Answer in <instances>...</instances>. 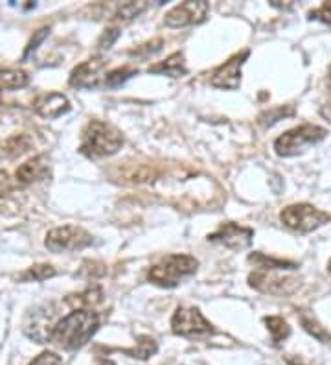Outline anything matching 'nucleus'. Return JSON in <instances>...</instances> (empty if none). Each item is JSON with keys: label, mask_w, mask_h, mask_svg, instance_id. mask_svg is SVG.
<instances>
[{"label": "nucleus", "mask_w": 331, "mask_h": 365, "mask_svg": "<svg viewBox=\"0 0 331 365\" xmlns=\"http://www.w3.org/2000/svg\"><path fill=\"white\" fill-rule=\"evenodd\" d=\"M98 327H100L98 314L88 308H80L59 321L53 330L52 341L65 351H75L83 347L96 334Z\"/></svg>", "instance_id": "nucleus-1"}, {"label": "nucleus", "mask_w": 331, "mask_h": 365, "mask_svg": "<svg viewBox=\"0 0 331 365\" xmlns=\"http://www.w3.org/2000/svg\"><path fill=\"white\" fill-rule=\"evenodd\" d=\"M122 144H124V137L115 125L102 120H93L88 122L83 130L80 150L83 155L98 159V157L115 155L122 148Z\"/></svg>", "instance_id": "nucleus-2"}, {"label": "nucleus", "mask_w": 331, "mask_h": 365, "mask_svg": "<svg viewBox=\"0 0 331 365\" xmlns=\"http://www.w3.org/2000/svg\"><path fill=\"white\" fill-rule=\"evenodd\" d=\"M197 267V259L191 255H169L162 262L151 267L147 279L160 288H175L181 284L182 279L194 275Z\"/></svg>", "instance_id": "nucleus-3"}, {"label": "nucleus", "mask_w": 331, "mask_h": 365, "mask_svg": "<svg viewBox=\"0 0 331 365\" xmlns=\"http://www.w3.org/2000/svg\"><path fill=\"white\" fill-rule=\"evenodd\" d=\"M61 310H59V304L48 301V303H43L39 307L31 308L28 312L26 319H24V325L22 330L24 334L30 339H33L36 343H48L52 341L53 330L58 327L61 317Z\"/></svg>", "instance_id": "nucleus-4"}, {"label": "nucleus", "mask_w": 331, "mask_h": 365, "mask_svg": "<svg viewBox=\"0 0 331 365\" xmlns=\"http://www.w3.org/2000/svg\"><path fill=\"white\" fill-rule=\"evenodd\" d=\"M326 130L320 125L304 124L295 130L285 131L274 140V150L280 157H295L298 153H304L309 146L320 143L326 137Z\"/></svg>", "instance_id": "nucleus-5"}, {"label": "nucleus", "mask_w": 331, "mask_h": 365, "mask_svg": "<svg viewBox=\"0 0 331 365\" xmlns=\"http://www.w3.org/2000/svg\"><path fill=\"white\" fill-rule=\"evenodd\" d=\"M280 220L291 231L311 232L330 222L331 214L324 212L313 205H308V203H298V205L285 207L280 212Z\"/></svg>", "instance_id": "nucleus-6"}, {"label": "nucleus", "mask_w": 331, "mask_h": 365, "mask_svg": "<svg viewBox=\"0 0 331 365\" xmlns=\"http://www.w3.org/2000/svg\"><path fill=\"white\" fill-rule=\"evenodd\" d=\"M44 244L52 253H68V251H80L88 247L93 244V236L78 225H63V227L52 229L46 235Z\"/></svg>", "instance_id": "nucleus-7"}, {"label": "nucleus", "mask_w": 331, "mask_h": 365, "mask_svg": "<svg viewBox=\"0 0 331 365\" xmlns=\"http://www.w3.org/2000/svg\"><path fill=\"white\" fill-rule=\"evenodd\" d=\"M172 330L182 338H201L212 332V325L194 307H179L172 317Z\"/></svg>", "instance_id": "nucleus-8"}, {"label": "nucleus", "mask_w": 331, "mask_h": 365, "mask_svg": "<svg viewBox=\"0 0 331 365\" xmlns=\"http://www.w3.org/2000/svg\"><path fill=\"white\" fill-rule=\"evenodd\" d=\"M248 284L252 288H256L258 292L270 295H291L293 292L298 289L300 286V279L296 277L278 275V272H265V269H258V272L248 275Z\"/></svg>", "instance_id": "nucleus-9"}, {"label": "nucleus", "mask_w": 331, "mask_h": 365, "mask_svg": "<svg viewBox=\"0 0 331 365\" xmlns=\"http://www.w3.org/2000/svg\"><path fill=\"white\" fill-rule=\"evenodd\" d=\"M208 11H210V6L204 0H197V2L195 0H188V2H182V4L169 9L168 15H166V24L172 28L199 24L206 19Z\"/></svg>", "instance_id": "nucleus-10"}, {"label": "nucleus", "mask_w": 331, "mask_h": 365, "mask_svg": "<svg viewBox=\"0 0 331 365\" xmlns=\"http://www.w3.org/2000/svg\"><path fill=\"white\" fill-rule=\"evenodd\" d=\"M248 58V50H243L241 53H236L226 63H223L216 72H214L212 87L225 91H236L241 85V67L245 59Z\"/></svg>", "instance_id": "nucleus-11"}, {"label": "nucleus", "mask_w": 331, "mask_h": 365, "mask_svg": "<svg viewBox=\"0 0 331 365\" xmlns=\"http://www.w3.org/2000/svg\"><path fill=\"white\" fill-rule=\"evenodd\" d=\"M252 238H254V231L238 225V223H223L216 232L208 236L210 242H219L225 247L234 251L247 250L248 245L252 244Z\"/></svg>", "instance_id": "nucleus-12"}, {"label": "nucleus", "mask_w": 331, "mask_h": 365, "mask_svg": "<svg viewBox=\"0 0 331 365\" xmlns=\"http://www.w3.org/2000/svg\"><path fill=\"white\" fill-rule=\"evenodd\" d=\"M105 71V61L100 58L88 59V61L81 63L72 71L70 74V85L72 87H78V89H96L103 83H105L107 74H103Z\"/></svg>", "instance_id": "nucleus-13"}, {"label": "nucleus", "mask_w": 331, "mask_h": 365, "mask_svg": "<svg viewBox=\"0 0 331 365\" xmlns=\"http://www.w3.org/2000/svg\"><path fill=\"white\" fill-rule=\"evenodd\" d=\"M36 111L37 115H41L43 118L53 120V118H59V116H63L65 113L70 111V102H68V98L61 93L43 94V96L36 102Z\"/></svg>", "instance_id": "nucleus-14"}, {"label": "nucleus", "mask_w": 331, "mask_h": 365, "mask_svg": "<svg viewBox=\"0 0 331 365\" xmlns=\"http://www.w3.org/2000/svg\"><path fill=\"white\" fill-rule=\"evenodd\" d=\"M50 175V165L48 159L44 155L36 157V159H30L28 163L21 166L17 170V179L21 182H36L43 181Z\"/></svg>", "instance_id": "nucleus-15"}, {"label": "nucleus", "mask_w": 331, "mask_h": 365, "mask_svg": "<svg viewBox=\"0 0 331 365\" xmlns=\"http://www.w3.org/2000/svg\"><path fill=\"white\" fill-rule=\"evenodd\" d=\"M149 72L153 74H166V76L172 78H181L186 74V67H184V56L181 52H175L173 56H169L166 61L157 63L153 67H149Z\"/></svg>", "instance_id": "nucleus-16"}, {"label": "nucleus", "mask_w": 331, "mask_h": 365, "mask_svg": "<svg viewBox=\"0 0 331 365\" xmlns=\"http://www.w3.org/2000/svg\"><path fill=\"white\" fill-rule=\"evenodd\" d=\"M248 262L254 264L258 269H265V272H285V269H296L298 267L295 262L273 259V257H267L263 253H252L248 257Z\"/></svg>", "instance_id": "nucleus-17"}, {"label": "nucleus", "mask_w": 331, "mask_h": 365, "mask_svg": "<svg viewBox=\"0 0 331 365\" xmlns=\"http://www.w3.org/2000/svg\"><path fill=\"white\" fill-rule=\"evenodd\" d=\"M28 85V74L19 68L0 71V91H19Z\"/></svg>", "instance_id": "nucleus-18"}, {"label": "nucleus", "mask_w": 331, "mask_h": 365, "mask_svg": "<svg viewBox=\"0 0 331 365\" xmlns=\"http://www.w3.org/2000/svg\"><path fill=\"white\" fill-rule=\"evenodd\" d=\"M263 321H265V325H267V330L270 332V338H273V341L276 343V345L285 341V339L289 338V334H291V329H289V325H287L282 317L270 316V317H265Z\"/></svg>", "instance_id": "nucleus-19"}, {"label": "nucleus", "mask_w": 331, "mask_h": 365, "mask_svg": "<svg viewBox=\"0 0 331 365\" xmlns=\"http://www.w3.org/2000/svg\"><path fill=\"white\" fill-rule=\"evenodd\" d=\"M125 352H127L129 356L138 358V360H147V358L153 356L154 352H157V343L149 336H142V338H138L135 349H129Z\"/></svg>", "instance_id": "nucleus-20"}, {"label": "nucleus", "mask_w": 331, "mask_h": 365, "mask_svg": "<svg viewBox=\"0 0 331 365\" xmlns=\"http://www.w3.org/2000/svg\"><path fill=\"white\" fill-rule=\"evenodd\" d=\"M302 325H304V329L308 330L309 334L313 336V338H317L318 341H322V343H330L331 341L330 332H327V330L324 329V327L320 325L317 319H313V317L302 316Z\"/></svg>", "instance_id": "nucleus-21"}, {"label": "nucleus", "mask_w": 331, "mask_h": 365, "mask_svg": "<svg viewBox=\"0 0 331 365\" xmlns=\"http://www.w3.org/2000/svg\"><path fill=\"white\" fill-rule=\"evenodd\" d=\"M137 71L135 68H129V67H122V68H116V71L109 72L105 76V85L107 87H120V85L127 81L129 78L135 76Z\"/></svg>", "instance_id": "nucleus-22"}, {"label": "nucleus", "mask_w": 331, "mask_h": 365, "mask_svg": "<svg viewBox=\"0 0 331 365\" xmlns=\"http://www.w3.org/2000/svg\"><path fill=\"white\" fill-rule=\"evenodd\" d=\"M56 275V269H53L50 264H39V266H33L28 269V273L24 275V279H28V281H46V279H50V277Z\"/></svg>", "instance_id": "nucleus-23"}, {"label": "nucleus", "mask_w": 331, "mask_h": 365, "mask_svg": "<svg viewBox=\"0 0 331 365\" xmlns=\"http://www.w3.org/2000/svg\"><path fill=\"white\" fill-rule=\"evenodd\" d=\"M120 37L118 28H109V30L103 31V36L98 41V50H109L110 46L115 45L116 39Z\"/></svg>", "instance_id": "nucleus-24"}, {"label": "nucleus", "mask_w": 331, "mask_h": 365, "mask_svg": "<svg viewBox=\"0 0 331 365\" xmlns=\"http://www.w3.org/2000/svg\"><path fill=\"white\" fill-rule=\"evenodd\" d=\"M144 8L146 6L144 4H135V2H129V4L122 6V9H120V17H124V21H131V19H135L137 15H140L142 11H144Z\"/></svg>", "instance_id": "nucleus-25"}, {"label": "nucleus", "mask_w": 331, "mask_h": 365, "mask_svg": "<svg viewBox=\"0 0 331 365\" xmlns=\"http://www.w3.org/2000/svg\"><path fill=\"white\" fill-rule=\"evenodd\" d=\"M30 365H63V360L56 352H43Z\"/></svg>", "instance_id": "nucleus-26"}, {"label": "nucleus", "mask_w": 331, "mask_h": 365, "mask_svg": "<svg viewBox=\"0 0 331 365\" xmlns=\"http://www.w3.org/2000/svg\"><path fill=\"white\" fill-rule=\"evenodd\" d=\"M309 19H317V21H322V23H330L331 24V4H322L318 9L311 11L309 14Z\"/></svg>", "instance_id": "nucleus-27"}, {"label": "nucleus", "mask_w": 331, "mask_h": 365, "mask_svg": "<svg viewBox=\"0 0 331 365\" xmlns=\"http://www.w3.org/2000/svg\"><path fill=\"white\" fill-rule=\"evenodd\" d=\"M48 31H50L48 28H43V30H39V34H37V36L33 37V39H31L30 46H28V50H26V53H24V56H30L31 50H36L37 45H39L41 41H44V37L48 36Z\"/></svg>", "instance_id": "nucleus-28"}, {"label": "nucleus", "mask_w": 331, "mask_h": 365, "mask_svg": "<svg viewBox=\"0 0 331 365\" xmlns=\"http://www.w3.org/2000/svg\"><path fill=\"white\" fill-rule=\"evenodd\" d=\"M320 115H322V118H326V120L331 124V102L324 103V106L320 107Z\"/></svg>", "instance_id": "nucleus-29"}, {"label": "nucleus", "mask_w": 331, "mask_h": 365, "mask_svg": "<svg viewBox=\"0 0 331 365\" xmlns=\"http://www.w3.org/2000/svg\"><path fill=\"white\" fill-rule=\"evenodd\" d=\"M326 83H327V87H330V91H331V67H330V71H327V80H326Z\"/></svg>", "instance_id": "nucleus-30"}, {"label": "nucleus", "mask_w": 331, "mask_h": 365, "mask_svg": "<svg viewBox=\"0 0 331 365\" xmlns=\"http://www.w3.org/2000/svg\"><path fill=\"white\" fill-rule=\"evenodd\" d=\"M100 365H116V364H115V361H110V360H103Z\"/></svg>", "instance_id": "nucleus-31"}, {"label": "nucleus", "mask_w": 331, "mask_h": 365, "mask_svg": "<svg viewBox=\"0 0 331 365\" xmlns=\"http://www.w3.org/2000/svg\"><path fill=\"white\" fill-rule=\"evenodd\" d=\"M327 272L331 273V260H330V264H327Z\"/></svg>", "instance_id": "nucleus-32"}]
</instances>
